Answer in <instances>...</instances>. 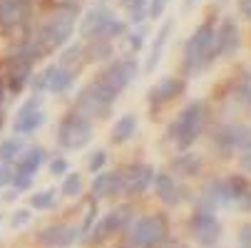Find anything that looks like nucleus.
Masks as SVG:
<instances>
[{
    "mask_svg": "<svg viewBox=\"0 0 251 248\" xmlns=\"http://www.w3.org/2000/svg\"><path fill=\"white\" fill-rule=\"evenodd\" d=\"M172 27H174V20H167V23L157 30L154 43H152V50H150V57H147V62H145V75H152V72H154V67L159 65V60H162V55H164V47H167V40H169Z\"/></svg>",
    "mask_w": 251,
    "mask_h": 248,
    "instance_id": "nucleus-23",
    "label": "nucleus"
},
{
    "mask_svg": "<svg viewBox=\"0 0 251 248\" xmlns=\"http://www.w3.org/2000/svg\"><path fill=\"white\" fill-rule=\"evenodd\" d=\"M129 248H134V246H129Z\"/></svg>",
    "mask_w": 251,
    "mask_h": 248,
    "instance_id": "nucleus-45",
    "label": "nucleus"
},
{
    "mask_svg": "<svg viewBox=\"0 0 251 248\" xmlns=\"http://www.w3.org/2000/svg\"><path fill=\"white\" fill-rule=\"evenodd\" d=\"M52 203H55V189H45L40 194H32V199H30L32 208H50Z\"/></svg>",
    "mask_w": 251,
    "mask_h": 248,
    "instance_id": "nucleus-31",
    "label": "nucleus"
},
{
    "mask_svg": "<svg viewBox=\"0 0 251 248\" xmlns=\"http://www.w3.org/2000/svg\"><path fill=\"white\" fill-rule=\"evenodd\" d=\"M239 206H241V208H246V211H251V191H249V194L239 201Z\"/></svg>",
    "mask_w": 251,
    "mask_h": 248,
    "instance_id": "nucleus-42",
    "label": "nucleus"
},
{
    "mask_svg": "<svg viewBox=\"0 0 251 248\" xmlns=\"http://www.w3.org/2000/svg\"><path fill=\"white\" fill-rule=\"evenodd\" d=\"M23 149H25V144H23V139H20V136H10V139H5L3 144H0V161H5V164L15 161V159L23 154Z\"/></svg>",
    "mask_w": 251,
    "mask_h": 248,
    "instance_id": "nucleus-26",
    "label": "nucleus"
},
{
    "mask_svg": "<svg viewBox=\"0 0 251 248\" xmlns=\"http://www.w3.org/2000/svg\"><path fill=\"white\" fill-rule=\"evenodd\" d=\"M73 80H75V72H70L67 67H62L60 62L57 65H48L43 72L32 80V90L35 94L40 92H52V94H62L73 87Z\"/></svg>",
    "mask_w": 251,
    "mask_h": 248,
    "instance_id": "nucleus-11",
    "label": "nucleus"
},
{
    "mask_svg": "<svg viewBox=\"0 0 251 248\" xmlns=\"http://www.w3.org/2000/svg\"><path fill=\"white\" fill-rule=\"evenodd\" d=\"M137 75H139L137 60H134V57H120V60H115L112 65H107L102 72L97 75V80L104 82L110 90H115V92L120 94L125 87L132 85V80H134Z\"/></svg>",
    "mask_w": 251,
    "mask_h": 248,
    "instance_id": "nucleus-9",
    "label": "nucleus"
},
{
    "mask_svg": "<svg viewBox=\"0 0 251 248\" xmlns=\"http://www.w3.org/2000/svg\"><path fill=\"white\" fill-rule=\"evenodd\" d=\"M211 144L224 157H229L234 152H246V149H251V127L249 124H224L222 129H217Z\"/></svg>",
    "mask_w": 251,
    "mask_h": 248,
    "instance_id": "nucleus-8",
    "label": "nucleus"
},
{
    "mask_svg": "<svg viewBox=\"0 0 251 248\" xmlns=\"http://www.w3.org/2000/svg\"><path fill=\"white\" fill-rule=\"evenodd\" d=\"M43 124H45L43 97H40V94H35V97H30V99L23 104V107L18 110L15 122H13V132L20 134V136H25V134L35 132V129H40Z\"/></svg>",
    "mask_w": 251,
    "mask_h": 248,
    "instance_id": "nucleus-13",
    "label": "nucleus"
},
{
    "mask_svg": "<svg viewBox=\"0 0 251 248\" xmlns=\"http://www.w3.org/2000/svg\"><path fill=\"white\" fill-rule=\"evenodd\" d=\"M127 231V241L134 248H157L159 243L167 241L169 236V224L164 214H147V216H139L132 219Z\"/></svg>",
    "mask_w": 251,
    "mask_h": 248,
    "instance_id": "nucleus-4",
    "label": "nucleus"
},
{
    "mask_svg": "<svg viewBox=\"0 0 251 248\" xmlns=\"http://www.w3.org/2000/svg\"><path fill=\"white\" fill-rule=\"evenodd\" d=\"M214 35H217V27H214L211 20L201 23L192 32V38L184 45V72L187 75L201 72V69H206L214 60H217L219 52H217V40H214Z\"/></svg>",
    "mask_w": 251,
    "mask_h": 248,
    "instance_id": "nucleus-2",
    "label": "nucleus"
},
{
    "mask_svg": "<svg viewBox=\"0 0 251 248\" xmlns=\"http://www.w3.org/2000/svg\"><path fill=\"white\" fill-rule=\"evenodd\" d=\"M201 166H204L201 157L194 154V152H187V149L172 159V169H174L176 174H182V176H194V174L201 171Z\"/></svg>",
    "mask_w": 251,
    "mask_h": 248,
    "instance_id": "nucleus-24",
    "label": "nucleus"
},
{
    "mask_svg": "<svg viewBox=\"0 0 251 248\" xmlns=\"http://www.w3.org/2000/svg\"><path fill=\"white\" fill-rule=\"evenodd\" d=\"M154 191H157V199L164 203V206H176L179 201H182V189H179V184L174 181V176L167 174V171H159L154 174Z\"/></svg>",
    "mask_w": 251,
    "mask_h": 248,
    "instance_id": "nucleus-21",
    "label": "nucleus"
},
{
    "mask_svg": "<svg viewBox=\"0 0 251 248\" xmlns=\"http://www.w3.org/2000/svg\"><path fill=\"white\" fill-rule=\"evenodd\" d=\"M197 201H199V208H206V211H217L219 206H229L231 196L226 189V179H209L201 186V194Z\"/></svg>",
    "mask_w": 251,
    "mask_h": 248,
    "instance_id": "nucleus-16",
    "label": "nucleus"
},
{
    "mask_svg": "<svg viewBox=\"0 0 251 248\" xmlns=\"http://www.w3.org/2000/svg\"><path fill=\"white\" fill-rule=\"evenodd\" d=\"M214 40H217V52H219V55H224V57L234 55V52L239 50V45H241L239 25H236L231 18H226V20L217 27V35H214Z\"/></svg>",
    "mask_w": 251,
    "mask_h": 248,
    "instance_id": "nucleus-19",
    "label": "nucleus"
},
{
    "mask_svg": "<svg viewBox=\"0 0 251 248\" xmlns=\"http://www.w3.org/2000/svg\"><path fill=\"white\" fill-rule=\"evenodd\" d=\"M0 127H3V117H0Z\"/></svg>",
    "mask_w": 251,
    "mask_h": 248,
    "instance_id": "nucleus-44",
    "label": "nucleus"
},
{
    "mask_svg": "<svg viewBox=\"0 0 251 248\" xmlns=\"http://www.w3.org/2000/svg\"><path fill=\"white\" fill-rule=\"evenodd\" d=\"M92 134H95L92 122L85 114H80L77 110H73L57 124V144L62 149H82L90 144Z\"/></svg>",
    "mask_w": 251,
    "mask_h": 248,
    "instance_id": "nucleus-6",
    "label": "nucleus"
},
{
    "mask_svg": "<svg viewBox=\"0 0 251 248\" xmlns=\"http://www.w3.org/2000/svg\"><path fill=\"white\" fill-rule=\"evenodd\" d=\"M80 228L73 224H50L38 233V241L48 248H70L80 238Z\"/></svg>",
    "mask_w": 251,
    "mask_h": 248,
    "instance_id": "nucleus-14",
    "label": "nucleus"
},
{
    "mask_svg": "<svg viewBox=\"0 0 251 248\" xmlns=\"http://www.w3.org/2000/svg\"><path fill=\"white\" fill-rule=\"evenodd\" d=\"M117 92L115 90H110L104 82H100L97 77L80 92V97H77V102H75V110L80 112V114H85L87 119H92V117H107L110 114V110H112V104L117 102Z\"/></svg>",
    "mask_w": 251,
    "mask_h": 248,
    "instance_id": "nucleus-5",
    "label": "nucleus"
},
{
    "mask_svg": "<svg viewBox=\"0 0 251 248\" xmlns=\"http://www.w3.org/2000/svg\"><path fill=\"white\" fill-rule=\"evenodd\" d=\"M104 161H107V152H104V149H97V152H95V154L90 157V171H92V174L102 171Z\"/></svg>",
    "mask_w": 251,
    "mask_h": 248,
    "instance_id": "nucleus-33",
    "label": "nucleus"
},
{
    "mask_svg": "<svg viewBox=\"0 0 251 248\" xmlns=\"http://www.w3.org/2000/svg\"><path fill=\"white\" fill-rule=\"evenodd\" d=\"M239 10H241V15L251 18V0H239Z\"/></svg>",
    "mask_w": 251,
    "mask_h": 248,
    "instance_id": "nucleus-41",
    "label": "nucleus"
},
{
    "mask_svg": "<svg viewBox=\"0 0 251 248\" xmlns=\"http://www.w3.org/2000/svg\"><path fill=\"white\" fill-rule=\"evenodd\" d=\"M142 43H145V30H137V32H132V35H129V47H132L134 52H139Z\"/></svg>",
    "mask_w": 251,
    "mask_h": 248,
    "instance_id": "nucleus-37",
    "label": "nucleus"
},
{
    "mask_svg": "<svg viewBox=\"0 0 251 248\" xmlns=\"http://www.w3.org/2000/svg\"><path fill=\"white\" fill-rule=\"evenodd\" d=\"M65 196H77L80 191H82V176L75 171V174H70L67 171V176H65V181H62V189H60Z\"/></svg>",
    "mask_w": 251,
    "mask_h": 248,
    "instance_id": "nucleus-30",
    "label": "nucleus"
},
{
    "mask_svg": "<svg viewBox=\"0 0 251 248\" xmlns=\"http://www.w3.org/2000/svg\"><path fill=\"white\" fill-rule=\"evenodd\" d=\"M189 231H192L194 243L199 246H214L222 238V224L217 214L206 208H197V214L189 219Z\"/></svg>",
    "mask_w": 251,
    "mask_h": 248,
    "instance_id": "nucleus-12",
    "label": "nucleus"
},
{
    "mask_svg": "<svg viewBox=\"0 0 251 248\" xmlns=\"http://www.w3.org/2000/svg\"><path fill=\"white\" fill-rule=\"evenodd\" d=\"M30 13V0H0V27H15Z\"/></svg>",
    "mask_w": 251,
    "mask_h": 248,
    "instance_id": "nucleus-22",
    "label": "nucleus"
},
{
    "mask_svg": "<svg viewBox=\"0 0 251 248\" xmlns=\"http://www.w3.org/2000/svg\"><path fill=\"white\" fill-rule=\"evenodd\" d=\"M194 3H197V0H184V8H192Z\"/></svg>",
    "mask_w": 251,
    "mask_h": 248,
    "instance_id": "nucleus-43",
    "label": "nucleus"
},
{
    "mask_svg": "<svg viewBox=\"0 0 251 248\" xmlns=\"http://www.w3.org/2000/svg\"><path fill=\"white\" fill-rule=\"evenodd\" d=\"M13 181V166L5 164V161H0V186H5Z\"/></svg>",
    "mask_w": 251,
    "mask_h": 248,
    "instance_id": "nucleus-36",
    "label": "nucleus"
},
{
    "mask_svg": "<svg viewBox=\"0 0 251 248\" xmlns=\"http://www.w3.org/2000/svg\"><path fill=\"white\" fill-rule=\"evenodd\" d=\"M43 161H45L43 147H32V149H27L25 154L18 157L15 169H13V181H10L15 186V191H25V189L32 186V179H35V174H38V169L43 166Z\"/></svg>",
    "mask_w": 251,
    "mask_h": 248,
    "instance_id": "nucleus-10",
    "label": "nucleus"
},
{
    "mask_svg": "<svg viewBox=\"0 0 251 248\" xmlns=\"http://www.w3.org/2000/svg\"><path fill=\"white\" fill-rule=\"evenodd\" d=\"M137 114H132V112H127V114H122L117 122H115V127H112V144H125V141H129L132 136H134V132H137Z\"/></svg>",
    "mask_w": 251,
    "mask_h": 248,
    "instance_id": "nucleus-25",
    "label": "nucleus"
},
{
    "mask_svg": "<svg viewBox=\"0 0 251 248\" xmlns=\"http://www.w3.org/2000/svg\"><path fill=\"white\" fill-rule=\"evenodd\" d=\"M80 8L77 3H60L55 8V13L38 27V32H35V45H38L43 52H50V50H57L62 47L70 35H73L75 30V18H77Z\"/></svg>",
    "mask_w": 251,
    "mask_h": 248,
    "instance_id": "nucleus-1",
    "label": "nucleus"
},
{
    "mask_svg": "<svg viewBox=\"0 0 251 248\" xmlns=\"http://www.w3.org/2000/svg\"><path fill=\"white\" fill-rule=\"evenodd\" d=\"M132 219H134V208H132L129 203H120V206H115V208L110 211V214H104L97 226H92V228L87 231L85 241H87V243H102L104 238H110L112 233H122V231L129 226Z\"/></svg>",
    "mask_w": 251,
    "mask_h": 248,
    "instance_id": "nucleus-7",
    "label": "nucleus"
},
{
    "mask_svg": "<svg viewBox=\"0 0 251 248\" xmlns=\"http://www.w3.org/2000/svg\"><path fill=\"white\" fill-rule=\"evenodd\" d=\"M182 92H184V82H182V80L164 77V80H159L147 94H150V104H152V107H162V104L172 102L174 97H179Z\"/></svg>",
    "mask_w": 251,
    "mask_h": 248,
    "instance_id": "nucleus-20",
    "label": "nucleus"
},
{
    "mask_svg": "<svg viewBox=\"0 0 251 248\" xmlns=\"http://www.w3.org/2000/svg\"><path fill=\"white\" fill-rule=\"evenodd\" d=\"M112 18H115V13H112L110 8H104V5H97V8H92V10L85 15L82 25H80V35H82L85 40L102 38L104 27L110 25V20H112Z\"/></svg>",
    "mask_w": 251,
    "mask_h": 248,
    "instance_id": "nucleus-18",
    "label": "nucleus"
},
{
    "mask_svg": "<svg viewBox=\"0 0 251 248\" xmlns=\"http://www.w3.org/2000/svg\"><path fill=\"white\" fill-rule=\"evenodd\" d=\"M112 55V43L104 38H95L90 40V60H107Z\"/></svg>",
    "mask_w": 251,
    "mask_h": 248,
    "instance_id": "nucleus-29",
    "label": "nucleus"
},
{
    "mask_svg": "<svg viewBox=\"0 0 251 248\" xmlns=\"http://www.w3.org/2000/svg\"><path fill=\"white\" fill-rule=\"evenodd\" d=\"M204 122H206V107L201 99L189 102L187 107L176 114V119L169 124V139L176 144V149H189L194 141L199 139V134L204 132Z\"/></svg>",
    "mask_w": 251,
    "mask_h": 248,
    "instance_id": "nucleus-3",
    "label": "nucleus"
},
{
    "mask_svg": "<svg viewBox=\"0 0 251 248\" xmlns=\"http://www.w3.org/2000/svg\"><path fill=\"white\" fill-rule=\"evenodd\" d=\"M80 57H82V45H73V47H67V50H65V55L60 57V65H62V67H67L70 72H75L73 65H75Z\"/></svg>",
    "mask_w": 251,
    "mask_h": 248,
    "instance_id": "nucleus-32",
    "label": "nucleus"
},
{
    "mask_svg": "<svg viewBox=\"0 0 251 248\" xmlns=\"http://www.w3.org/2000/svg\"><path fill=\"white\" fill-rule=\"evenodd\" d=\"M67 169H70V166H67V161H65V159H55V161L50 164V171H52L55 176H62V174H67Z\"/></svg>",
    "mask_w": 251,
    "mask_h": 248,
    "instance_id": "nucleus-39",
    "label": "nucleus"
},
{
    "mask_svg": "<svg viewBox=\"0 0 251 248\" xmlns=\"http://www.w3.org/2000/svg\"><path fill=\"white\" fill-rule=\"evenodd\" d=\"M30 219H32V214L27 208H20V211H15V216H13V228H20V226H25V224H30Z\"/></svg>",
    "mask_w": 251,
    "mask_h": 248,
    "instance_id": "nucleus-34",
    "label": "nucleus"
},
{
    "mask_svg": "<svg viewBox=\"0 0 251 248\" xmlns=\"http://www.w3.org/2000/svg\"><path fill=\"white\" fill-rule=\"evenodd\" d=\"M154 181V166L150 164H132L125 171V194L127 196H142Z\"/></svg>",
    "mask_w": 251,
    "mask_h": 248,
    "instance_id": "nucleus-15",
    "label": "nucleus"
},
{
    "mask_svg": "<svg viewBox=\"0 0 251 248\" xmlns=\"http://www.w3.org/2000/svg\"><path fill=\"white\" fill-rule=\"evenodd\" d=\"M239 243L244 248H251V224H244L241 226V233H239Z\"/></svg>",
    "mask_w": 251,
    "mask_h": 248,
    "instance_id": "nucleus-38",
    "label": "nucleus"
},
{
    "mask_svg": "<svg viewBox=\"0 0 251 248\" xmlns=\"http://www.w3.org/2000/svg\"><path fill=\"white\" fill-rule=\"evenodd\" d=\"M120 5L129 13L132 25H139L142 20L147 18V5H150V0H120Z\"/></svg>",
    "mask_w": 251,
    "mask_h": 248,
    "instance_id": "nucleus-27",
    "label": "nucleus"
},
{
    "mask_svg": "<svg viewBox=\"0 0 251 248\" xmlns=\"http://www.w3.org/2000/svg\"><path fill=\"white\" fill-rule=\"evenodd\" d=\"M92 194L95 199H110L125 194V171H97V176L92 179Z\"/></svg>",
    "mask_w": 251,
    "mask_h": 248,
    "instance_id": "nucleus-17",
    "label": "nucleus"
},
{
    "mask_svg": "<svg viewBox=\"0 0 251 248\" xmlns=\"http://www.w3.org/2000/svg\"><path fill=\"white\" fill-rule=\"evenodd\" d=\"M226 189H229L231 203H239L249 194V184H246L244 176H239V174H234V176H229V179H226Z\"/></svg>",
    "mask_w": 251,
    "mask_h": 248,
    "instance_id": "nucleus-28",
    "label": "nucleus"
},
{
    "mask_svg": "<svg viewBox=\"0 0 251 248\" xmlns=\"http://www.w3.org/2000/svg\"><path fill=\"white\" fill-rule=\"evenodd\" d=\"M239 164H241V169H244V171H251V149L241 152V159H239Z\"/></svg>",
    "mask_w": 251,
    "mask_h": 248,
    "instance_id": "nucleus-40",
    "label": "nucleus"
},
{
    "mask_svg": "<svg viewBox=\"0 0 251 248\" xmlns=\"http://www.w3.org/2000/svg\"><path fill=\"white\" fill-rule=\"evenodd\" d=\"M167 3H169V0H152V3L147 5V13H150V18H159V15L164 13Z\"/></svg>",
    "mask_w": 251,
    "mask_h": 248,
    "instance_id": "nucleus-35",
    "label": "nucleus"
}]
</instances>
